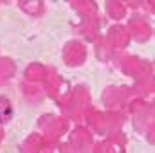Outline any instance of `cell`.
Returning <instances> with one entry per match:
<instances>
[{"mask_svg": "<svg viewBox=\"0 0 155 153\" xmlns=\"http://www.w3.org/2000/svg\"><path fill=\"white\" fill-rule=\"evenodd\" d=\"M13 115V106L5 97H0V124L7 122Z\"/></svg>", "mask_w": 155, "mask_h": 153, "instance_id": "obj_1", "label": "cell"}]
</instances>
